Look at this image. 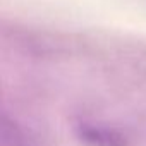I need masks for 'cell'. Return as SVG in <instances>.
<instances>
[{
  "label": "cell",
  "instance_id": "cell-1",
  "mask_svg": "<svg viewBox=\"0 0 146 146\" xmlns=\"http://www.w3.org/2000/svg\"><path fill=\"white\" fill-rule=\"evenodd\" d=\"M76 137L86 146H125V136L115 127L93 120H79L74 125Z\"/></svg>",
  "mask_w": 146,
  "mask_h": 146
},
{
  "label": "cell",
  "instance_id": "cell-2",
  "mask_svg": "<svg viewBox=\"0 0 146 146\" xmlns=\"http://www.w3.org/2000/svg\"><path fill=\"white\" fill-rule=\"evenodd\" d=\"M2 139L5 146H31L29 134L17 124L16 119H11L7 113L2 117Z\"/></svg>",
  "mask_w": 146,
  "mask_h": 146
}]
</instances>
